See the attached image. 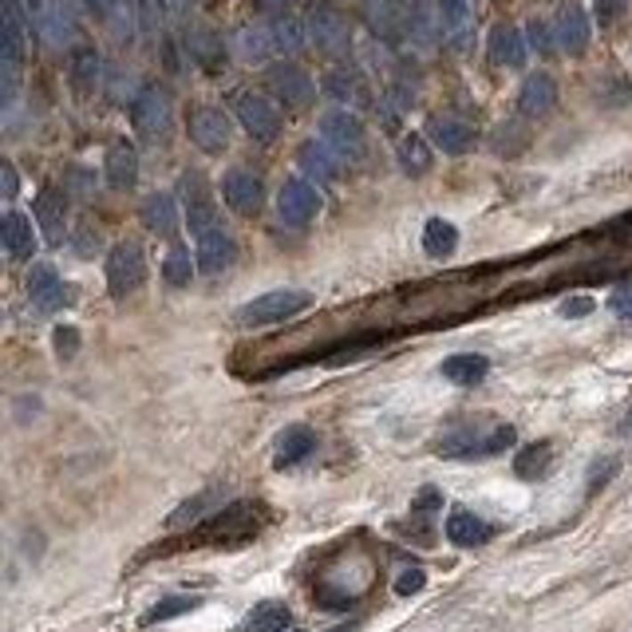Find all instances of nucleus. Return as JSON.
I'll return each mask as SVG.
<instances>
[{
  "mask_svg": "<svg viewBox=\"0 0 632 632\" xmlns=\"http://www.w3.org/2000/svg\"><path fill=\"white\" fill-rule=\"evenodd\" d=\"M557 107V84L554 76H546V71H534V76L521 84L518 91V111L526 119H546L549 111Z\"/></svg>",
  "mask_w": 632,
  "mask_h": 632,
  "instance_id": "23",
  "label": "nucleus"
},
{
  "mask_svg": "<svg viewBox=\"0 0 632 632\" xmlns=\"http://www.w3.org/2000/svg\"><path fill=\"white\" fill-rule=\"evenodd\" d=\"M131 123L139 131V139L146 143H162L174 127V107L170 95L162 87H139V95L131 99Z\"/></svg>",
  "mask_w": 632,
  "mask_h": 632,
  "instance_id": "5",
  "label": "nucleus"
},
{
  "mask_svg": "<svg viewBox=\"0 0 632 632\" xmlns=\"http://www.w3.org/2000/svg\"><path fill=\"white\" fill-rule=\"evenodd\" d=\"M490 538H494L490 521H482L479 514H471V510H451V518H447V542L451 546L474 549V546H487Z\"/></svg>",
  "mask_w": 632,
  "mask_h": 632,
  "instance_id": "26",
  "label": "nucleus"
},
{
  "mask_svg": "<svg viewBox=\"0 0 632 632\" xmlns=\"http://www.w3.org/2000/svg\"><path fill=\"white\" fill-rule=\"evenodd\" d=\"M182 190H186V226H190V234H206L209 226H218L222 218H218V209H214V198H209V186H206V178L201 174H186L182 178Z\"/></svg>",
  "mask_w": 632,
  "mask_h": 632,
  "instance_id": "17",
  "label": "nucleus"
},
{
  "mask_svg": "<svg viewBox=\"0 0 632 632\" xmlns=\"http://www.w3.org/2000/svg\"><path fill=\"white\" fill-rule=\"evenodd\" d=\"M529 146V135L521 123H502L498 131H494V151L506 154V159H514V154H521Z\"/></svg>",
  "mask_w": 632,
  "mask_h": 632,
  "instance_id": "44",
  "label": "nucleus"
},
{
  "mask_svg": "<svg viewBox=\"0 0 632 632\" xmlns=\"http://www.w3.org/2000/svg\"><path fill=\"white\" fill-rule=\"evenodd\" d=\"M612 313H620L625 320H632V292H625V289H620L617 297H612Z\"/></svg>",
  "mask_w": 632,
  "mask_h": 632,
  "instance_id": "55",
  "label": "nucleus"
},
{
  "mask_svg": "<svg viewBox=\"0 0 632 632\" xmlns=\"http://www.w3.org/2000/svg\"><path fill=\"white\" fill-rule=\"evenodd\" d=\"M87 8L111 29V36L119 44H127L135 36V12H139L135 0H87Z\"/></svg>",
  "mask_w": 632,
  "mask_h": 632,
  "instance_id": "27",
  "label": "nucleus"
},
{
  "mask_svg": "<svg viewBox=\"0 0 632 632\" xmlns=\"http://www.w3.org/2000/svg\"><path fill=\"white\" fill-rule=\"evenodd\" d=\"M143 226L151 234H162V237H170V234H178V206H174V198L170 194H151L143 201Z\"/></svg>",
  "mask_w": 632,
  "mask_h": 632,
  "instance_id": "35",
  "label": "nucleus"
},
{
  "mask_svg": "<svg viewBox=\"0 0 632 632\" xmlns=\"http://www.w3.org/2000/svg\"><path fill=\"white\" fill-rule=\"evenodd\" d=\"M396 159H399L403 174L423 178V174L431 170V143H427L423 135H403L399 146H396Z\"/></svg>",
  "mask_w": 632,
  "mask_h": 632,
  "instance_id": "37",
  "label": "nucleus"
},
{
  "mask_svg": "<svg viewBox=\"0 0 632 632\" xmlns=\"http://www.w3.org/2000/svg\"><path fill=\"white\" fill-rule=\"evenodd\" d=\"M332 632H348V628H332Z\"/></svg>",
  "mask_w": 632,
  "mask_h": 632,
  "instance_id": "60",
  "label": "nucleus"
},
{
  "mask_svg": "<svg viewBox=\"0 0 632 632\" xmlns=\"http://www.w3.org/2000/svg\"><path fill=\"white\" fill-rule=\"evenodd\" d=\"M320 139L332 146L341 159H364V151H368V135H364L360 115L348 111V107L320 115Z\"/></svg>",
  "mask_w": 632,
  "mask_h": 632,
  "instance_id": "6",
  "label": "nucleus"
},
{
  "mask_svg": "<svg viewBox=\"0 0 632 632\" xmlns=\"http://www.w3.org/2000/svg\"><path fill=\"white\" fill-rule=\"evenodd\" d=\"M103 178H107V186H115V190H131L135 186V178H139V151H135L127 139H119L107 146V154H103Z\"/></svg>",
  "mask_w": 632,
  "mask_h": 632,
  "instance_id": "22",
  "label": "nucleus"
},
{
  "mask_svg": "<svg viewBox=\"0 0 632 632\" xmlns=\"http://www.w3.org/2000/svg\"><path fill=\"white\" fill-rule=\"evenodd\" d=\"M597 21H601V29H612L617 21H625V12H628V0H597Z\"/></svg>",
  "mask_w": 632,
  "mask_h": 632,
  "instance_id": "50",
  "label": "nucleus"
},
{
  "mask_svg": "<svg viewBox=\"0 0 632 632\" xmlns=\"http://www.w3.org/2000/svg\"><path fill=\"white\" fill-rule=\"evenodd\" d=\"M258 529H261V510L253 502H230L214 518L198 521V529L186 534V546H237V542H250Z\"/></svg>",
  "mask_w": 632,
  "mask_h": 632,
  "instance_id": "2",
  "label": "nucleus"
},
{
  "mask_svg": "<svg viewBox=\"0 0 632 632\" xmlns=\"http://www.w3.org/2000/svg\"><path fill=\"white\" fill-rule=\"evenodd\" d=\"M514 427L510 423H490V419H463L451 431L439 439L435 451L443 459H490L502 455L506 447H514Z\"/></svg>",
  "mask_w": 632,
  "mask_h": 632,
  "instance_id": "1",
  "label": "nucleus"
},
{
  "mask_svg": "<svg viewBox=\"0 0 632 632\" xmlns=\"http://www.w3.org/2000/svg\"><path fill=\"white\" fill-rule=\"evenodd\" d=\"M234 107H237V119H242V127H245V131H250L258 143H273V139L281 135V115H277V107H273L265 95L242 91Z\"/></svg>",
  "mask_w": 632,
  "mask_h": 632,
  "instance_id": "11",
  "label": "nucleus"
},
{
  "mask_svg": "<svg viewBox=\"0 0 632 632\" xmlns=\"http://www.w3.org/2000/svg\"><path fill=\"white\" fill-rule=\"evenodd\" d=\"M297 632H300V628H297Z\"/></svg>",
  "mask_w": 632,
  "mask_h": 632,
  "instance_id": "61",
  "label": "nucleus"
},
{
  "mask_svg": "<svg viewBox=\"0 0 632 632\" xmlns=\"http://www.w3.org/2000/svg\"><path fill=\"white\" fill-rule=\"evenodd\" d=\"M29 300L40 313H56V308L68 305V285L56 277L52 265H32L29 273Z\"/></svg>",
  "mask_w": 632,
  "mask_h": 632,
  "instance_id": "20",
  "label": "nucleus"
},
{
  "mask_svg": "<svg viewBox=\"0 0 632 632\" xmlns=\"http://www.w3.org/2000/svg\"><path fill=\"white\" fill-rule=\"evenodd\" d=\"M308 305H313V297H308L305 289H273V292H265V297H258V300H250V305L237 308V324H242V328L281 324V320L305 313Z\"/></svg>",
  "mask_w": 632,
  "mask_h": 632,
  "instance_id": "4",
  "label": "nucleus"
},
{
  "mask_svg": "<svg viewBox=\"0 0 632 632\" xmlns=\"http://www.w3.org/2000/svg\"><path fill=\"white\" fill-rule=\"evenodd\" d=\"M234 52L245 63H261L269 60V52H277V40H273V24H242L234 32Z\"/></svg>",
  "mask_w": 632,
  "mask_h": 632,
  "instance_id": "30",
  "label": "nucleus"
},
{
  "mask_svg": "<svg viewBox=\"0 0 632 632\" xmlns=\"http://www.w3.org/2000/svg\"><path fill=\"white\" fill-rule=\"evenodd\" d=\"M313 451H316V431H313V427H305V423L285 427V431L277 435L273 466H277V471H289V466H300V463H305Z\"/></svg>",
  "mask_w": 632,
  "mask_h": 632,
  "instance_id": "21",
  "label": "nucleus"
},
{
  "mask_svg": "<svg viewBox=\"0 0 632 632\" xmlns=\"http://www.w3.org/2000/svg\"><path fill=\"white\" fill-rule=\"evenodd\" d=\"M222 198H226V206L234 209V214H242V218H253L261 209V201H265V186H261V178L253 170H230L222 178Z\"/></svg>",
  "mask_w": 632,
  "mask_h": 632,
  "instance_id": "15",
  "label": "nucleus"
},
{
  "mask_svg": "<svg viewBox=\"0 0 632 632\" xmlns=\"http://www.w3.org/2000/svg\"><path fill=\"white\" fill-rule=\"evenodd\" d=\"M146 281V258L143 250L135 242H123L111 250V258H107V289L115 292V297H127V292H135Z\"/></svg>",
  "mask_w": 632,
  "mask_h": 632,
  "instance_id": "9",
  "label": "nucleus"
},
{
  "mask_svg": "<svg viewBox=\"0 0 632 632\" xmlns=\"http://www.w3.org/2000/svg\"><path fill=\"white\" fill-rule=\"evenodd\" d=\"M549 463H554V443L542 439V443H529L514 455V474L518 479H542L549 471Z\"/></svg>",
  "mask_w": 632,
  "mask_h": 632,
  "instance_id": "39",
  "label": "nucleus"
},
{
  "mask_svg": "<svg viewBox=\"0 0 632 632\" xmlns=\"http://www.w3.org/2000/svg\"><path fill=\"white\" fill-rule=\"evenodd\" d=\"M36 226L44 230L48 245H60L63 234H68V190L44 186L40 198H36Z\"/></svg>",
  "mask_w": 632,
  "mask_h": 632,
  "instance_id": "18",
  "label": "nucleus"
},
{
  "mask_svg": "<svg viewBox=\"0 0 632 632\" xmlns=\"http://www.w3.org/2000/svg\"><path fill=\"white\" fill-rule=\"evenodd\" d=\"M324 95L336 99V103H344L348 111L368 103V87H364V79L356 76V71H348V68H332V71H328V76H324Z\"/></svg>",
  "mask_w": 632,
  "mask_h": 632,
  "instance_id": "31",
  "label": "nucleus"
},
{
  "mask_svg": "<svg viewBox=\"0 0 632 632\" xmlns=\"http://www.w3.org/2000/svg\"><path fill=\"white\" fill-rule=\"evenodd\" d=\"M285 625H289V609L281 601H265V604H258V609L250 612V632H285Z\"/></svg>",
  "mask_w": 632,
  "mask_h": 632,
  "instance_id": "41",
  "label": "nucleus"
},
{
  "mask_svg": "<svg viewBox=\"0 0 632 632\" xmlns=\"http://www.w3.org/2000/svg\"><path fill=\"white\" fill-rule=\"evenodd\" d=\"M297 162H300V170L316 182H332L336 174H341V154H336L324 139H308L297 151Z\"/></svg>",
  "mask_w": 632,
  "mask_h": 632,
  "instance_id": "29",
  "label": "nucleus"
},
{
  "mask_svg": "<svg viewBox=\"0 0 632 632\" xmlns=\"http://www.w3.org/2000/svg\"><path fill=\"white\" fill-rule=\"evenodd\" d=\"M24 48H29V29H24L21 0H0V71H4V99L16 95Z\"/></svg>",
  "mask_w": 632,
  "mask_h": 632,
  "instance_id": "3",
  "label": "nucleus"
},
{
  "mask_svg": "<svg viewBox=\"0 0 632 632\" xmlns=\"http://www.w3.org/2000/svg\"><path fill=\"white\" fill-rule=\"evenodd\" d=\"M170 4H174V8H186V4H190V0H170Z\"/></svg>",
  "mask_w": 632,
  "mask_h": 632,
  "instance_id": "59",
  "label": "nucleus"
},
{
  "mask_svg": "<svg viewBox=\"0 0 632 632\" xmlns=\"http://www.w3.org/2000/svg\"><path fill=\"white\" fill-rule=\"evenodd\" d=\"M218 498H222V490H201V494H194V498L182 502V506L167 518V526H170V529H178V526H190V521H201V518H206V510L214 506Z\"/></svg>",
  "mask_w": 632,
  "mask_h": 632,
  "instance_id": "40",
  "label": "nucleus"
},
{
  "mask_svg": "<svg viewBox=\"0 0 632 632\" xmlns=\"http://www.w3.org/2000/svg\"><path fill=\"white\" fill-rule=\"evenodd\" d=\"M443 506V494H439L435 487H423L415 494V502H411V514H419V518H427V514H435V510Z\"/></svg>",
  "mask_w": 632,
  "mask_h": 632,
  "instance_id": "51",
  "label": "nucleus"
},
{
  "mask_svg": "<svg viewBox=\"0 0 632 632\" xmlns=\"http://www.w3.org/2000/svg\"><path fill=\"white\" fill-rule=\"evenodd\" d=\"M0 186H4V198L12 201L16 190H21V178H16V167L12 162H0Z\"/></svg>",
  "mask_w": 632,
  "mask_h": 632,
  "instance_id": "53",
  "label": "nucleus"
},
{
  "mask_svg": "<svg viewBox=\"0 0 632 632\" xmlns=\"http://www.w3.org/2000/svg\"><path fill=\"white\" fill-rule=\"evenodd\" d=\"M617 471H620V459H612V455H609V459H597V463H593V466H589V494H597Z\"/></svg>",
  "mask_w": 632,
  "mask_h": 632,
  "instance_id": "47",
  "label": "nucleus"
},
{
  "mask_svg": "<svg viewBox=\"0 0 632 632\" xmlns=\"http://www.w3.org/2000/svg\"><path fill=\"white\" fill-rule=\"evenodd\" d=\"M277 214H281V222H289V226H308L320 214V190L305 178L285 182L277 194Z\"/></svg>",
  "mask_w": 632,
  "mask_h": 632,
  "instance_id": "13",
  "label": "nucleus"
},
{
  "mask_svg": "<svg viewBox=\"0 0 632 632\" xmlns=\"http://www.w3.org/2000/svg\"><path fill=\"white\" fill-rule=\"evenodd\" d=\"M364 12H368L372 32H380V40H396L407 32V12L396 8V0H364Z\"/></svg>",
  "mask_w": 632,
  "mask_h": 632,
  "instance_id": "33",
  "label": "nucleus"
},
{
  "mask_svg": "<svg viewBox=\"0 0 632 632\" xmlns=\"http://www.w3.org/2000/svg\"><path fill=\"white\" fill-rule=\"evenodd\" d=\"M139 4V21L146 32H154L162 24V16H167V0H135Z\"/></svg>",
  "mask_w": 632,
  "mask_h": 632,
  "instance_id": "49",
  "label": "nucleus"
},
{
  "mask_svg": "<svg viewBox=\"0 0 632 632\" xmlns=\"http://www.w3.org/2000/svg\"><path fill=\"white\" fill-rule=\"evenodd\" d=\"M526 36H529L526 44H529V48L538 52V56H554V48H557V36L549 32L542 21H534V24H529V29H526Z\"/></svg>",
  "mask_w": 632,
  "mask_h": 632,
  "instance_id": "46",
  "label": "nucleus"
},
{
  "mask_svg": "<svg viewBox=\"0 0 632 632\" xmlns=\"http://www.w3.org/2000/svg\"><path fill=\"white\" fill-rule=\"evenodd\" d=\"M91 245H99V234L91 230V226H84V234H79V250L91 253Z\"/></svg>",
  "mask_w": 632,
  "mask_h": 632,
  "instance_id": "56",
  "label": "nucleus"
},
{
  "mask_svg": "<svg viewBox=\"0 0 632 632\" xmlns=\"http://www.w3.org/2000/svg\"><path fill=\"white\" fill-rule=\"evenodd\" d=\"M261 4H265V8H285L289 0H261Z\"/></svg>",
  "mask_w": 632,
  "mask_h": 632,
  "instance_id": "58",
  "label": "nucleus"
},
{
  "mask_svg": "<svg viewBox=\"0 0 632 632\" xmlns=\"http://www.w3.org/2000/svg\"><path fill=\"white\" fill-rule=\"evenodd\" d=\"M198 604H201V597H167L146 612L143 625H162V620H174V617H182V612H194Z\"/></svg>",
  "mask_w": 632,
  "mask_h": 632,
  "instance_id": "43",
  "label": "nucleus"
},
{
  "mask_svg": "<svg viewBox=\"0 0 632 632\" xmlns=\"http://www.w3.org/2000/svg\"><path fill=\"white\" fill-rule=\"evenodd\" d=\"M427 135H431V143L443 154H466L474 146V127L463 123V119H455V115H431Z\"/></svg>",
  "mask_w": 632,
  "mask_h": 632,
  "instance_id": "24",
  "label": "nucleus"
},
{
  "mask_svg": "<svg viewBox=\"0 0 632 632\" xmlns=\"http://www.w3.org/2000/svg\"><path fill=\"white\" fill-rule=\"evenodd\" d=\"M273 40H277V52H300V44L308 40V32L300 21L281 16V21H273Z\"/></svg>",
  "mask_w": 632,
  "mask_h": 632,
  "instance_id": "45",
  "label": "nucleus"
},
{
  "mask_svg": "<svg viewBox=\"0 0 632 632\" xmlns=\"http://www.w3.org/2000/svg\"><path fill=\"white\" fill-rule=\"evenodd\" d=\"M186 56L198 63L206 76H218V71L226 68V44L218 32L209 29H190L186 32Z\"/></svg>",
  "mask_w": 632,
  "mask_h": 632,
  "instance_id": "25",
  "label": "nucleus"
},
{
  "mask_svg": "<svg viewBox=\"0 0 632 632\" xmlns=\"http://www.w3.org/2000/svg\"><path fill=\"white\" fill-rule=\"evenodd\" d=\"M455 250H459V230L451 222H443V218H431L423 230V253L435 261H447Z\"/></svg>",
  "mask_w": 632,
  "mask_h": 632,
  "instance_id": "38",
  "label": "nucleus"
},
{
  "mask_svg": "<svg viewBox=\"0 0 632 632\" xmlns=\"http://www.w3.org/2000/svg\"><path fill=\"white\" fill-rule=\"evenodd\" d=\"M194 242H198L194 261H198V269L206 273V277H218V273H226V269L234 265V258H237V245H234V237H230V230H226L222 222L209 226L206 234H198Z\"/></svg>",
  "mask_w": 632,
  "mask_h": 632,
  "instance_id": "14",
  "label": "nucleus"
},
{
  "mask_svg": "<svg viewBox=\"0 0 632 632\" xmlns=\"http://www.w3.org/2000/svg\"><path fill=\"white\" fill-rule=\"evenodd\" d=\"M490 60L498 68H521L526 63V36H521L514 24H498L490 32Z\"/></svg>",
  "mask_w": 632,
  "mask_h": 632,
  "instance_id": "32",
  "label": "nucleus"
},
{
  "mask_svg": "<svg viewBox=\"0 0 632 632\" xmlns=\"http://www.w3.org/2000/svg\"><path fill=\"white\" fill-rule=\"evenodd\" d=\"M194 269L198 265L190 261V250H182V245H174L167 253V261H162V277H167L170 285H190V281H194Z\"/></svg>",
  "mask_w": 632,
  "mask_h": 632,
  "instance_id": "42",
  "label": "nucleus"
},
{
  "mask_svg": "<svg viewBox=\"0 0 632 632\" xmlns=\"http://www.w3.org/2000/svg\"><path fill=\"white\" fill-rule=\"evenodd\" d=\"M554 36H557V48H562L565 56H581V52L589 48V36H593L585 8L565 4L562 12H557V21H554Z\"/></svg>",
  "mask_w": 632,
  "mask_h": 632,
  "instance_id": "19",
  "label": "nucleus"
},
{
  "mask_svg": "<svg viewBox=\"0 0 632 632\" xmlns=\"http://www.w3.org/2000/svg\"><path fill=\"white\" fill-rule=\"evenodd\" d=\"M593 313V297H570L562 305V316H589Z\"/></svg>",
  "mask_w": 632,
  "mask_h": 632,
  "instance_id": "54",
  "label": "nucleus"
},
{
  "mask_svg": "<svg viewBox=\"0 0 632 632\" xmlns=\"http://www.w3.org/2000/svg\"><path fill=\"white\" fill-rule=\"evenodd\" d=\"M423 585H427V573L423 570H403L396 577V593H399V597H411V593H419Z\"/></svg>",
  "mask_w": 632,
  "mask_h": 632,
  "instance_id": "52",
  "label": "nucleus"
},
{
  "mask_svg": "<svg viewBox=\"0 0 632 632\" xmlns=\"http://www.w3.org/2000/svg\"><path fill=\"white\" fill-rule=\"evenodd\" d=\"M40 29H44V40H48L52 48L71 44L76 40V29H79V0H44Z\"/></svg>",
  "mask_w": 632,
  "mask_h": 632,
  "instance_id": "16",
  "label": "nucleus"
},
{
  "mask_svg": "<svg viewBox=\"0 0 632 632\" xmlns=\"http://www.w3.org/2000/svg\"><path fill=\"white\" fill-rule=\"evenodd\" d=\"M0 242H4V253H8L12 261L32 258V250H36L32 218H24V214H16V209H8V214L0 218Z\"/></svg>",
  "mask_w": 632,
  "mask_h": 632,
  "instance_id": "28",
  "label": "nucleus"
},
{
  "mask_svg": "<svg viewBox=\"0 0 632 632\" xmlns=\"http://www.w3.org/2000/svg\"><path fill=\"white\" fill-rule=\"evenodd\" d=\"M439 29L455 52L474 48V0H439Z\"/></svg>",
  "mask_w": 632,
  "mask_h": 632,
  "instance_id": "12",
  "label": "nucleus"
},
{
  "mask_svg": "<svg viewBox=\"0 0 632 632\" xmlns=\"http://www.w3.org/2000/svg\"><path fill=\"white\" fill-rule=\"evenodd\" d=\"M68 68H71V84H76V91H84V95L103 84V56L95 48H76Z\"/></svg>",
  "mask_w": 632,
  "mask_h": 632,
  "instance_id": "36",
  "label": "nucleus"
},
{
  "mask_svg": "<svg viewBox=\"0 0 632 632\" xmlns=\"http://www.w3.org/2000/svg\"><path fill=\"white\" fill-rule=\"evenodd\" d=\"M305 32H308V44H313L316 52H324V56H336V52L348 48V21L332 4H324V0H316V4L308 8Z\"/></svg>",
  "mask_w": 632,
  "mask_h": 632,
  "instance_id": "7",
  "label": "nucleus"
},
{
  "mask_svg": "<svg viewBox=\"0 0 632 632\" xmlns=\"http://www.w3.org/2000/svg\"><path fill=\"white\" fill-rule=\"evenodd\" d=\"M186 131H190V143H194L198 151L222 154L226 146H230V115H226L222 107H194Z\"/></svg>",
  "mask_w": 632,
  "mask_h": 632,
  "instance_id": "10",
  "label": "nucleus"
},
{
  "mask_svg": "<svg viewBox=\"0 0 632 632\" xmlns=\"http://www.w3.org/2000/svg\"><path fill=\"white\" fill-rule=\"evenodd\" d=\"M617 431H620V435H632V407H628V415L620 419V427H617Z\"/></svg>",
  "mask_w": 632,
  "mask_h": 632,
  "instance_id": "57",
  "label": "nucleus"
},
{
  "mask_svg": "<svg viewBox=\"0 0 632 632\" xmlns=\"http://www.w3.org/2000/svg\"><path fill=\"white\" fill-rule=\"evenodd\" d=\"M443 380H451V383H463V388H471V383H479V380H487V372H490V360L487 356H479V352H459V356H447L443 360Z\"/></svg>",
  "mask_w": 632,
  "mask_h": 632,
  "instance_id": "34",
  "label": "nucleus"
},
{
  "mask_svg": "<svg viewBox=\"0 0 632 632\" xmlns=\"http://www.w3.org/2000/svg\"><path fill=\"white\" fill-rule=\"evenodd\" d=\"M52 344H56V352H60V360H71V356L79 352V332L71 324H60L56 332H52Z\"/></svg>",
  "mask_w": 632,
  "mask_h": 632,
  "instance_id": "48",
  "label": "nucleus"
},
{
  "mask_svg": "<svg viewBox=\"0 0 632 632\" xmlns=\"http://www.w3.org/2000/svg\"><path fill=\"white\" fill-rule=\"evenodd\" d=\"M265 84H269L273 95H277L285 107H292V111L308 107V103H313V95H316L313 76H308L305 68H297V63H273L269 76H265Z\"/></svg>",
  "mask_w": 632,
  "mask_h": 632,
  "instance_id": "8",
  "label": "nucleus"
}]
</instances>
